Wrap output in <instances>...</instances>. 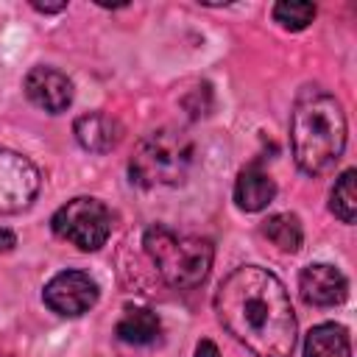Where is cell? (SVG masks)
<instances>
[{"label":"cell","instance_id":"cell-4","mask_svg":"<svg viewBox=\"0 0 357 357\" xmlns=\"http://www.w3.org/2000/svg\"><path fill=\"white\" fill-rule=\"evenodd\" d=\"M145 254L156 265L159 276L178 290L198 287L212 268V243L195 234H178L167 226H151L142 237Z\"/></svg>","mask_w":357,"mask_h":357},{"label":"cell","instance_id":"cell-8","mask_svg":"<svg viewBox=\"0 0 357 357\" xmlns=\"http://www.w3.org/2000/svg\"><path fill=\"white\" fill-rule=\"evenodd\" d=\"M22 89H25L28 100L33 106L45 109L47 114H61L73 103V81L56 67L28 70V75L22 81Z\"/></svg>","mask_w":357,"mask_h":357},{"label":"cell","instance_id":"cell-18","mask_svg":"<svg viewBox=\"0 0 357 357\" xmlns=\"http://www.w3.org/2000/svg\"><path fill=\"white\" fill-rule=\"evenodd\" d=\"M14 245H17V237H14L8 229H0V254H3V251H11Z\"/></svg>","mask_w":357,"mask_h":357},{"label":"cell","instance_id":"cell-9","mask_svg":"<svg viewBox=\"0 0 357 357\" xmlns=\"http://www.w3.org/2000/svg\"><path fill=\"white\" fill-rule=\"evenodd\" d=\"M298 290H301V298L307 304H315V307H335V304H343L346 296H349V282L346 276L335 268V265H326V262H312L307 265L301 273H298Z\"/></svg>","mask_w":357,"mask_h":357},{"label":"cell","instance_id":"cell-17","mask_svg":"<svg viewBox=\"0 0 357 357\" xmlns=\"http://www.w3.org/2000/svg\"><path fill=\"white\" fill-rule=\"evenodd\" d=\"M195 357H220V351H218V346L212 340H201L195 346Z\"/></svg>","mask_w":357,"mask_h":357},{"label":"cell","instance_id":"cell-10","mask_svg":"<svg viewBox=\"0 0 357 357\" xmlns=\"http://www.w3.org/2000/svg\"><path fill=\"white\" fill-rule=\"evenodd\" d=\"M73 131H75L78 145L86 148V151H92V153H109L123 139V126L112 114H103V112L81 114L75 120Z\"/></svg>","mask_w":357,"mask_h":357},{"label":"cell","instance_id":"cell-7","mask_svg":"<svg viewBox=\"0 0 357 357\" xmlns=\"http://www.w3.org/2000/svg\"><path fill=\"white\" fill-rule=\"evenodd\" d=\"M98 296H100L98 282L89 273H84V271H61L42 290L45 304L56 315H64V318L84 315L86 310L95 307Z\"/></svg>","mask_w":357,"mask_h":357},{"label":"cell","instance_id":"cell-19","mask_svg":"<svg viewBox=\"0 0 357 357\" xmlns=\"http://www.w3.org/2000/svg\"><path fill=\"white\" fill-rule=\"evenodd\" d=\"M33 8L42 14H56V11H64L67 3H33Z\"/></svg>","mask_w":357,"mask_h":357},{"label":"cell","instance_id":"cell-6","mask_svg":"<svg viewBox=\"0 0 357 357\" xmlns=\"http://www.w3.org/2000/svg\"><path fill=\"white\" fill-rule=\"evenodd\" d=\"M39 192L36 165L8 148H0V215H14L31 206Z\"/></svg>","mask_w":357,"mask_h":357},{"label":"cell","instance_id":"cell-13","mask_svg":"<svg viewBox=\"0 0 357 357\" xmlns=\"http://www.w3.org/2000/svg\"><path fill=\"white\" fill-rule=\"evenodd\" d=\"M304 357H351L349 332L340 324H318L304 337Z\"/></svg>","mask_w":357,"mask_h":357},{"label":"cell","instance_id":"cell-12","mask_svg":"<svg viewBox=\"0 0 357 357\" xmlns=\"http://www.w3.org/2000/svg\"><path fill=\"white\" fill-rule=\"evenodd\" d=\"M114 332L128 346H151L162 335V321L156 312H151L145 307H128L123 312V318L117 321Z\"/></svg>","mask_w":357,"mask_h":357},{"label":"cell","instance_id":"cell-14","mask_svg":"<svg viewBox=\"0 0 357 357\" xmlns=\"http://www.w3.org/2000/svg\"><path fill=\"white\" fill-rule=\"evenodd\" d=\"M262 234L279 248V251H298L301 248V240H304V231H301V223L296 215L290 212H279V215H271L265 223H262Z\"/></svg>","mask_w":357,"mask_h":357},{"label":"cell","instance_id":"cell-1","mask_svg":"<svg viewBox=\"0 0 357 357\" xmlns=\"http://www.w3.org/2000/svg\"><path fill=\"white\" fill-rule=\"evenodd\" d=\"M223 329L257 357H290L298 337L290 296L276 273L259 265L234 268L215 290Z\"/></svg>","mask_w":357,"mask_h":357},{"label":"cell","instance_id":"cell-2","mask_svg":"<svg viewBox=\"0 0 357 357\" xmlns=\"http://www.w3.org/2000/svg\"><path fill=\"white\" fill-rule=\"evenodd\" d=\"M290 148L301 173H329L346 148V114L335 95L307 86L290 112Z\"/></svg>","mask_w":357,"mask_h":357},{"label":"cell","instance_id":"cell-5","mask_svg":"<svg viewBox=\"0 0 357 357\" xmlns=\"http://www.w3.org/2000/svg\"><path fill=\"white\" fill-rule=\"evenodd\" d=\"M56 237L73 243L81 251H98L112 234V212L98 198H73L56 209L50 220Z\"/></svg>","mask_w":357,"mask_h":357},{"label":"cell","instance_id":"cell-11","mask_svg":"<svg viewBox=\"0 0 357 357\" xmlns=\"http://www.w3.org/2000/svg\"><path fill=\"white\" fill-rule=\"evenodd\" d=\"M276 198V181L259 170L257 165L245 167L237 173V181H234V201L240 209L245 212H262L271 201Z\"/></svg>","mask_w":357,"mask_h":357},{"label":"cell","instance_id":"cell-15","mask_svg":"<svg viewBox=\"0 0 357 357\" xmlns=\"http://www.w3.org/2000/svg\"><path fill=\"white\" fill-rule=\"evenodd\" d=\"M354 178L357 170H343L329 192V209L343 220V223H354L357 220V192H354Z\"/></svg>","mask_w":357,"mask_h":357},{"label":"cell","instance_id":"cell-16","mask_svg":"<svg viewBox=\"0 0 357 357\" xmlns=\"http://www.w3.org/2000/svg\"><path fill=\"white\" fill-rule=\"evenodd\" d=\"M273 20L287 31H304L315 20V6L298 0H282L273 6Z\"/></svg>","mask_w":357,"mask_h":357},{"label":"cell","instance_id":"cell-3","mask_svg":"<svg viewBox=\"0 0 357 357\" xmlns=\"http://www.w3.org/2000/svg\"><path fill=\"white\" fill-rule=\"evenodd\" d=\"M195 162V142L184 128L162 126L145 134L128 162L131 181L139 187H176L181 184Z\"/></svg>","mask_w":357,"mask_h":357}]
</instances>
